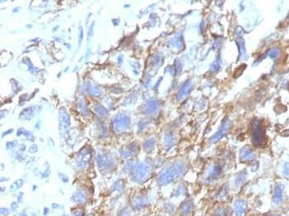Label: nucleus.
I'll list each match as a JSON object with an SVG mask.
<instances>
[{"label":"nucleus","mask_w":289,"mask_h":216,"mask_svg":"<svg viewBox=\"0 0 289 216\" xmlns=\"http://www.w3.org/2000/svg\"><path fill=\"white\" fill-rule=\"evenodd\" d=\"M185 171V165L182 162L176 163L173 166L165 170L158 177V183L160 185L166 184L175 181L181 177Z\"/></svg>","instance_id":"obj_1"},{"label":"nucleus","mask_w":289,"mask_h":216,"mask_svg":"<svg viewBox=\"0 0 289 216\" xmlns=\"http://www.w3.org/2000/svg\"><path fill=\"white\" fill-rule=\"evenodd\" d=\"M251 136L254 145L256 147L262 148L267 144V138L265 136L264 126L260 120H255L252 124L251 128Z\"/></svg>","instance_id":"obj_2"},{"label":"nucleus","mask_w":289,"mask_h":216,"mask_svg":"<svg viewBox=\"0 0 289 216\" xmlns=\"http://www.w3.org/2000/svg\"><path fill=\"white\" fill-rule=\"evenodd\" d=\"M231 122L230 120H227L225 122H223V124L222 125V126L220 127V128L219 129L218 132L213 135V137L210 138V141L212 143H216L217 141H218L220 140L221 138L223 137V135L226 133L228 131L229 129L231 128Z\"/></svg>","instance_id":"obj_3"},{"label":"nucleus","mask_w":289,"mask_h":216,"mask_svg":"<svg viewBox=\"0 0 289 216\" xmlns=\"http://www.w3.org/2000/svg\"><path fill=\"white\" fill-rule=\"evenodd\" d=\"M148 172H149V168H148V166L147 165H141V166H137L134 170L133 177H134L136 181H141V180L145 179L147 175H148Z\"/></svg>","instance_id":"obj_4"},{"label":"nucleus","mask_w":289,"mask_h":216,"mask_svg":"<svg viewBox=\"0 0 289 216\" xmlns=\"http://www.w3.org/2000/svg\"><path fill=\"white\" fill-rule=\"evenodd\" d=\"M192 89V86H191V83L190 81H188L184 84V86H182V89L179 91V94L177 95V99L179 101H182L184 100L186 97L188 96V94L190 93Z\"/></svg>","instance_id":"obj_5"},{"label":"nucleus","mask_w":289,"mask_h":216,"mask_svg":"<svg viewBox=\"0 0 289 216\" xmlns=\"http://www.w3.org/2000/svg\"><path fill=\"white\" fill-rule=\"evenodd\" d=\"M283 186L282 185H277L275 189L274 197H273V202L276 205H279L282 201V197H283Z\"/></svg>","instance_id":"obj_6"},{"label":"nucleus","mask_w":289,"mask_h":216,"mask_svg":"<svg viewBox=\"0 0 289 216\" xmlns=\"http://www.w3.org/2000/svg\"><path fill=\"white\" fill-rule=\"evenodd\" d=\"M254 154L250 149L247 147H244L241 151V159L244 161H249L254 159Z\"/></svg>","instance_id":"obj_7"},{"label":"nucleus","mask_w":289,"mask_h":216,"mask_svg":"<svg viewBox=\"0 0 289 216\" xmlns=\"http://www.w3.org/2000/svg\"><path fill=\"white\" fill-rule=\"evenodd\" d=\"M235 210L237 216H244L246 212V205L243 200H237L235 204Z\"/></svg>","instance_id":"obj_8"},{"label":"nucleus","mask_w":289,"mask_h":216,"mask_svg":"<svg viewBox=\"0 0 289 216\" xmlns=\"http://www.w3.org/2000/svg\"><path fill=\"white\" fill-rule=\"evenodd\" d=\"M73 200L75 202H84L86 199H85V196L83 195L82 193H75L74 195H73Z\"/></svg>","instance_id":"obj_9"},{"label":"nucleus","mask_w":289,"mask_h":216,"mask_svg":"<svg viewBox=\"0 0 289 216\" xmlns=\"http://www.w3.org/2000/svg\"><path fill=\"white\" fill-rule=\"evenodd\" d=\"M221 169L219 166H215L213 167V169L210 171V176L213 178H215L217 176H218L220 174Z\"/></svg>","instance_id":"obj_10"},{"label":"nucleus","mask_w":289,"mask_h":216,"mask_svg":"<svg viewBox=\"0 0 289 216\" xmlns=\"http://www.w3.org/2000/svg\"><path fill=\"white\" fill-rule=\"evenodd\" d=\"M23 180L19 179L18 181L15 182L11 185V187H10V190H13V191H15V190H16L17 189L20 188V187L23 185Z\"/></svg>","instance_id":"obj_11"},{"label":"nucleus","mask_w":289,"mask_h":216,"mask_svg":"<svg viewBox=\"0 0 289 216\" xmlns=\"http://www.w3.org/2000/svg\"><path fill=\"white\" fill-rule=\"evenodd\" d=\"M245 69H246V65H245V64H243V65L239 66L238 69H237V70L234 71V78L239 77V76L242 74V72H243V71H244V70Z\"/></svg>","instance_id":"obj_12"},{"label":"nucleus","mask_w":289,"mask_h":216,"mask_svg":"<svg viewBox=\"0 0 289 216\" xmlns=\"http://www.w3.org/2000/svg\"><path fill=\"white\" fill-rule=\"evenodd\" d=\"M191 207V204L189 203V202H187L186 204H184V205L183 206L182 208V213L184 214V215H187V214L190 211Z\"/></svg>","instance_id":"obj_13"},{"label":"nucleus","mask_w":289,"mask_h":216,"mask_svg":"<svg viewBox=\"0 0 289 216\" xmlns=\"http://www.w3.org/2000/svg\"><path fill=\"white\" fill-rule=\"evenodd\" d=\"M278 55H279V51H278V49L277 48L272 49V50L270 51L269 53H268V56H269L271 58H273V59L278 57Z\"/></svg>","instance_id":"obj_14"},{"label":"nucleus","mask_w":289,"mask_h":216,"mask_svg":"<svg viewBox=\"0 0 289 216\" xmlns=\"http://www.w3.org/2000/svg\"><path fill=\"white\" fill-rule=\"evenodd\" d=\"M144 201H143V200H142V199H137V200H136V201L135 202V203H134V206L136 207V208H140L141 207H143V205H144Z\"/></svg>","instance_id":"obj_15"},{"label":"nucleus","mask_w":289,"mask_h":216,"mask_svg":"<svg viewBox=\"0 0 289 216\" xmlns=\"http://www.w3.org/2000/svg\"><path fill=\"white\" fill-rule=\"evenodd\" d=\"M283 174H284V175H285V176H288L289 175V163L285 164Z\"/></svg>","instance_id":"obj_16"},{"label":"nucleus","mask_w":289,"mask_h":216,"mask_svg":"<svg viewBox=\"0 0 289 216\" xmlns=\"http://www.w3.org/2000/svg\"><path fill=\"white\" fill-rule=\"evenodd\" d=\"M244 175H240V176H239L238 177H237V180H236V183L239 184H239L242 182V181L244 180Z\"/></svg>","instance_id":"obj_17"},{"label":"nucleus","mask_w":289,"mask_h":216,"mask_svg":"<svg viewBox=\"0 0 289 216\" xmlns=\"http://www.w3.org/2000/svg\"><path fill=\"white\" fill-rule=\"evenodd\" d=\"M9 213V211H8L7 209L6 208H1V215H6Z\"/></svg>","instance_id":"obj_18"},{"label":"nucleus","mask_w":289,"mask_h":216,"mask_svg":"<svg viewBox=\"0 0 289 216\" xmlns=\"http://www.w3.org/2000/svg\"><path fill=\"white\" fill-rule=\"evenodd\" d=\"M119 216H130V213L128 210H125V211L121 212V214Z\"/></svg>","instance_id":"obj_19"},{"label":"nucleus","mask_w":289,"mask_h":216,"mask_svg":"<svg viewBox=\"0 0 289 216\" xmlns=\"http://www.w3.org/2000/svg\"><path fill=\"white\" fill-rule=\"evenodd\" d=\"M82 215H83V214H81L80 212H79V213L76 214V216H82Z\"/></svg>","instance_id":"obj_20"},{"label":"nucleus","mask_w":289,"mask_h":216,"mask_svg":"<svg viewBox=\"0 0 289 216\" xmlns=\"http://www.w3.org/2000/svg\"><path fill=\"white\" fill-rule=\"evenodd\" d=\"M271 216H275V215H271Z\"/></svg>","instance_id":"obj_21"}]
</instances>
